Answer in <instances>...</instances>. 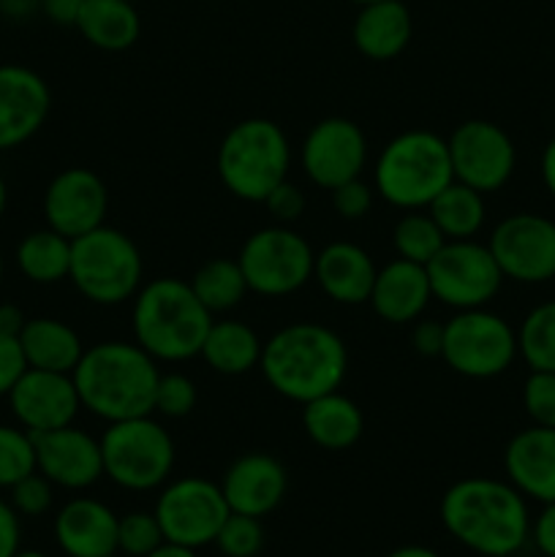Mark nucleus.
<instances>
[{
    "label": "nucleus",
    "mask_w": 555,
    "mask_h": 557,
    "mask_svg": "<svg viewBox=\"0 0 555 557\" xmlns=\"http://www.w3.org/2000/svg\"><path fill=\"white\" fill-rule=\"evenodd\" d=\"M27 370L25 354H22L20 337L0 332V397H9L20 375Z\"/></svg>",
    "instance_id": "obj_43"
},
{
    "label": "nucleus",
    "mask_w": 555,
    "mask_h": 557,
    "mask_svg": "<svg viewBox=\"0 0 555 557\" xmlns=\"http://www.w3.org/2000/svg\"><path fill=\"white\" fill-rule=\"evenodd\" d=\"M305 435L324 451H346L365 433V413L341 389L326 392L303 406Z\"/></svg>",
    "instance_id": "obj_26"
},
{
    "label": "nucleus",
    "mask_w": 555,
    "mask_h": 557,
    "mask_svg": "<svg viewBox=\"0 0 555 557\" xmlns=\"http://www.w3.org/2000/svg\"><path fill=\"white\" fill-rule=\"evenodd\" d=\"M435 302L457 310L488 308L504 286L488 245L477 239H446L444 248L424 264Z\"/></svg>",
    "instance_id": "obj_11"
},
{
    "label": "nucleus",
    "mask_w": 555,
    "mask_h": 557,
    "mask_svg": "<svg viewBox=\"0 0 555 557\" xmlns=\"http://www.w3.org/2000/svg\"><path fill=\"white\" fill-rule=\"evenodd\" d=\"M36 471V441L20 424H0V490Z\"/></svg>",
    "instance_id": "obj_35"
},
{
    "label": "nucleus",
    "mask_w": 555,
    "mask_h": 557,
    "mask_svg": "<svg viewBox=\"0 0 555 557\" xmlns=\"http://www.w3.org/2000/svg\"><path fill=\"white\" fill-rule=\"evenodd\" d=\"M531 542L544 557H555V500L542 504V511L531 522Z\"/></svg>",
    "instance_id": "obj_45"
},
{
    "label": "nucleus",
    "mask_w": 555,
    "mask_h": 557,
    "mask_svg": "<svg viewBox=\"0 0 555 557\" xmlns=\"http://www.w3.org/2000/svg\"><path fill=\"white\" fill-rule=\"evenodd\" d=\"M16 270L36 286H54L69 281L71 270V239L54 228H36L25 234L16 245Z\"/></svg>",
    "instance_id": "obj_30"
},
{
    "label": "nucleus",
    "mask_w": 555,
    "mask_h": 557,
    "mask_svg": "<svg viewBox=\"0 0 555 557\" xmlns=\"http://www.w3.org/2000/svg\"><path fill=\"white\" fill-rule=\"evenodd\" d=\"M9 406L16 424L27 433H49L74 424L82 411L79 395L71 373H52V370L27 368L9 392Z\"/></svg>",
    "instance_id": "obj_17"
},
{
    "label": "nucleus",
    "mask_w": 555,
    "mask_h": 557,
    "mask_svg": "<svg viewBox=\"0 0 555 557\" xmlns=\"http://www.w3.org/2000/svg\"><path fill=\"white\" fill-rule=\"evenodd\" d=\"M517 354L531 370H555V299L536 305L522 319Z\"/></svg>",
    "instance_id": "obj_33"
},
{
    "label": "nucleus",
    "mask_w": 555,
    "mask_h": 557,
    "mask_svg": "<svg viewBox=\"0 0 555 557\" xmlns=\"http://www.w3.org/2000/svg\"><path fill=\"white\" fill-rule=\"evenodd\" d=\"M316 250L308 239L292 226L259 228L243 243L237 264L243 270L248 288L259 297H292L313 281Z\"/></svg>",
    "instance_id": "obj_10"
},
{
    "label": "nucleus",
    "mask_w": 555,
    "mask_h": 557,
    "mask_svg": "<svg viewBox=\"0 0 555 557\" xmlns=\"http://www.w3.org/2000/svg\"><path fill=\"white\" fill-rule=\"evenodd\" d=\"M107 557H125V555H120V553H114V555H107Z\"/></svg>",
    "instance_id": "obj_57"
},
{
    "label": "nucleus",
    "mask_w": 555,
    "mask_h": 557,
    "mask_svg": "<svg viewBox=\"0 0 555 557\" xmlns=\"http://www.w3.org/2000/svg\"><path fill=\"white\" fill-rule=\"evenodd\" d=\"M522 408L539 428H555V370H531L522 384Z\"/></svg>",
    "instance_id": "obj_39"
},
{
    "label": "nucleus",
    "mask_w": 555,
    "mask_h": 557,
    "mask_svg": "<svg viewBox=\"0 0 555 557\" xmlns=\"http://www.w3.org/2000/svg\"><path fill=\"white\" fill-rule=\"evenodd\" d=\"M375 272L379 267L373 264V256L362 245L343 239L324 245L313 261V281L319 283L324 297L346 308L368 302Z\"/></svg>",
    "instance_id": "obj_23"
},
{
    "label": "nucleus",
    "mask_w": 555,
    "mask_h": 557,
    "mask_svg": "<svg viewBox=\"0 0 555 557\" xmlns=\"http://www.w3.org/2000/svg\"><path fill=\"white\" fill-rule=\"evenodd\" d=\"M147 557H196V549L183 547V544H174V542H163L161 547L152 549Z\"/></svg>",
    "instance_id": "obj_51"
},
{
    "label": "nucleus",
    "mask_w": 555,
    "mask_h": 557,
    "mask_svg": "<svg viewBox=\"0 0 555 557\" xmlns=\"http://www.w3.org/2000/svg\"><path fill=\"white\" fill-rule=\"evenodd\" d=\"M166 542L156 511H131L118 522V553L125 557H147Z\"/></svg>",
    "instance_id": "obj_36"
},
{
    "label": "nucleus",
    "mask_w": 555,
    "mask_h": 557,
    "mask_svg": "<svg viewBox=\"0 0 555 557\" xmlns=\"http://www.w3.org/2000/svg\"><path fill=\"white\" fill-rule=\"evenodd\" d=\"M428 212L446 239H473L482 232L484 218H488L484 194L457 183V180H452V183L430 201Z\"/></svg>",
    "instance_id": "obj_31"
},
{
    "label": "nucleus",
    "mask_w": 555,
    "mask_h": 557,
    "mask_svg": "<svg viewBox=\"0 0 555 557\" xmlns=\"http://www.w3.org/2000/svg\"><path fill=\"white\" fill-rule=\"evenodd\" d=\"M20 346L27 368L52 370V373H74L85 354L79 332L52 315L27 319L20 332Z\"/></svg>",
    "instance_id": "obj_27"
},
{
    "label": "nucleus",
    "mask_w": 555,
    "mask_h": 557,
    "mask_svg": "<svg viewBox=\"0 0 555 557\" xmlns=\"http://www.w3.org/2000/svg\"><path fill=\"white\" fill-rule=\"evenodd\" d=\"M386 557H441L435 549L430 547H422V544H406V547H397L392 549Z\"/></svg>",
    "instance_id": "obj_52"
},
{
    "label": "nucleus",
    "mask_w": 555,
    "mask_h": 557,
    "mask_svg": "<svg viewBox=\"0 0 555 557\" xmlns=\"http://www.w3.org/2000/svg\"><path fill=\"white\" fill-rule=\"evenodd\" d=\"M128 3H139V0H128Z\"/></svg>",
    "instance_id": "obj_58"
},
{
    "label": "nucleus",
    "mask_w": 555,
    "mask_h": 557,
    "mask_svg": "<svg viewBox=\"0 0 555 557\" xmlns=\"http://www.w3.org/2000/svg\"><path fill=\"white\" fill-rule=\"evenodd\" d=\"M3 272H5V261H3V253H0V281H3Z\"/></svg>",
    "instance_id": "obj_55"
},
{
    "label": "nucleus",
    "mask_w": 555,
    "mask_h": 557,
    "mask_svg": "<svg viewBox=\"0 0 555 557\" xmlns=\"http://www.w3.org/2000/svg\"><path fill=\"white\" fill-rule=\"evenodd\" d=\"M299 163L316 188L335 190L348 180L362 177L368 166V136L354 120L324 117L305 134Z\"/></svg>",
    "instance_id": "obj_15"
},
{
    "label": "nucleus",
    "mask_w": 555,
    "mask_h": 557,
    "mask_svg": "<svg viewBox=\"0 0 555 557\" xmlns=\"http://www.w3.org/2000/svg\"><path fill=\"white\" fill-rule=\"evenodd\" d=\"M455 180L444 136L424 128L397 134L373 166L375 196L397 210H428L430 201Z\"/></svg>",
    "instance_id": "obj_5"
},
{
    "label": "nucleus",
    "mask_w": 555,
    "mask_h": 557,
    "mask_svg": "<svg viewBox=\"0 0 555 557\" xmlns=\"http://www.w3.org/2000/svg\"><path fill=\"white\" fill-rule=\"evenodd\" d=\"M439 517L444 531L482 557H511L531 539L526 495L509 482L468 476L446 487Z\"/></svg>",
    "instance_id": "obj_1"
},
{
    "label": "nucleus",
    "mask_w": 555,
    "mask_h": 557,
    "mask_svg": "<svg viewBox=\"0 0 555 557\" xmlns=\"http://www.w3.org/2000/svg\"><path fill=\"white\" fill-rule=\"evenodd\" d=\"M414 20L403 0H373L359 5L351 25V41L362 58L386 63L411 44Z\"/></svg>",
    "instance_id": "obj_25"
},
{
    "label": "nucleus",
    "mask_w": 555,
    "mask_h": 557,
    "mask_svg": "<svg viewBox=\"0 0 555 557\" xmlns=\"http://www.w3.org/2000/svg\"><path fill=\"white\" fill-rule=\"evenodd\" d=\"M210 326L212 313L183 277H156L136 292L131 308L134 343L156 362H188L199 357Z\"/></svg>",
    "instance_id": "obj_4"
},
{
    "label": "nucleus",
    "mask_w": 555,
    "mask_h": 557,
    "mask_svg": "<svg viewBox=\"0 0 555 557\" xmlns=\"http://www.w3.org/2000/svg\"><path fill=\"white\" fill-rule=\"evenodd\" d=\"M152 511L161 522L163 539L190 549L215 544L218 531L232 515L221 484L201 476H185L163 484Z\"/></svg>",
    "instance_id": "obj_12"
},
{
    "label": "nucleus",
    "mask_w": 555,
    "mask_h": 557,
    "mask_svg": "<svg viewBox=\"0 0 555 557\" xmlns=\"http://www.w3.org/2000/svg\"><path fill=\"white\" fill-rule=\"evenodd\" d=\"M288 490V473L278 457L267 451H248L239 455L226 468L221 482V493L226 498L229 511L248 515L261 520L272 515L283 504Z\"/></svg>",
    "instance_id": "obj_20"
},
{
    "label": "nucleus",
    "mask_w": 555,
    "mask_h": 557,
    "mask_svg": "<svg viewBox=\"0 0 555 557\" xmlns=\"http://www.w3.org/2000/svg\"><path fill=\"white\" fill-rule=\"evenodd\" d=\"M446 147L457 183L479 194L501 190L517 169L515 141L493 120H466L452 131Z\"/></svg>",
    "instance_id": "obj_13"
},
{
    "label": "nucleus",
    "mask_w": 555,
    "mask_h": 557,
    "mask_svg": "<svg viewBox=\"0 0 555 557\" xmlns=\"http://www.w3.org/2000/svg\"><path fill=\"white\" fill-rule=\"evenodd\" d=\"M145 277V259L125 232L98 226L71 239L69 281L92 305L118 308L136 297Z\"/></svg>",
    "instance_id": "obj_7"
},
{
    "label": "nucleus",
    "mask_w": 555,
    "mask_h": 557,
    "mask_svg": "<svg viewBox=\"0 0 555 557\" xmlns=\"http://www.w3.org/2000/svg\"><path fill=\"white\" fill-rule=\"evenodd\" d=\"M22 517L9 500L0 498V557H14L22 549Z\"/></svg>",
    "instance_id": "obj_44"
},
{
    "label": "nucleus",
    "mask_w": 555,
    "mask_h": 557,
    "mask_svg": "<svg viewBox=\"0 0 555 557\" xmlns=\"http://www.w3.org/2000/svg\"><path fill=\"white\" fill-rule=\"evenodd\" d=\"M196 408V384L183 373H161L152 413L163 419H185Z\"/></svg>",
    "instance_id": "obj_38"
},
{
    "label": "nucleus",
    "mask_w": 555,
    "mask_h": 557,
    "mask_svg": "<svg viewBox=\"0 0 555 557\" xmlns=\"http://www.w3.org/2000/svg\"><path fill=\"white\" fill-rule=\"evenodd\" d=\"M14 557H47V555L38 553V549H20Z\"/></svg>",
    "instance_id": "obj_54"
},
{
    "label": "nucleus",
    "mask_w": 555,
    "mask_h": 557,
    "mask_svg": "<svg viewBox=\"0 0 555 557\" xmlns=\"http://www.w3.org/2000/svg\"><path fill=\"white\" fill-rule=\"evenodd\" d=\"M103 476L128 493L163 487L174 471V441L152 413L107 424L101 438Z\"/></svg>",
    "instance_id": "obj_8"
},
{
    "label": "nucleus",
    "mask_w": 555,
    "mask_h": 557,
    "mask_svg": "<svg viewBox=\"0 0 555 557\" xmlns=\"http://www.w3.org/2000/svg\"><path fill=\"white\" fill-rule=\"evenodd\" d=\"M52 109L47 79L27 65H0V152L30 141Z\"/></svg>",
    "instance_id": "obj_18"
},
{
    "label": "nucleus",
    "mask_w": 555,
    "mask_h": 557,
    "mask_svg": "<svg viewBox=\"0 0 555 557\" xmlns=\"http://www.w3.org/2000/svg\"><path fill=\"white\" fill-rule=\"evenodd\" d=\"M215 166L223 188L234 199L261 205L270 190L288 180L292 145L275 120H239L221 139Z\"/></svg>",
    "instance_id": "obj_6"
},
{
    "label": "nucleus",
    "mask_w": 555,
    "mask_h": 557,
    "mask_svg": "<svg viewBox=\"0 0 555 557\" xmlns=\"http://www.w3.org/2000/svg\"><path fill=\"white\" fill-rule=\"evenodd\" d=\"M36 441V471L47 476L54 487L82 493L103 476L101 441L87 430L69 428L33 435Z\"/></svg>",
    "instance_id": "obj_19"
},
{
    "label": "nucleus",
    "mask_w": 555,
    "mask_h": 557,
    "mask_svg": "<svg viewBox=\"0 0 555 557\" xmlns=\"http://www.w3.org/2000/svg\"><path fill=\"white\" fill-rule=\"evenodd\" d=\"M120 517L103 500L71 498L54 515V542L69 557H107L118 553Z\"/></svg>",
    "instance_id": "obj_21"
},
{
    "label": "nucleus",
    "mask_w": 555,
    "mask_h": 557,
    "mask_svg": "<svg viewBox=\"0 0 555 557\" xmlns=\"http://www.w3.org/2000/svg\"><path fill=\"white\" fill-rule=\"evenodd\" d=\"M542 180L544 188H547L550 196L555 199V139H550L542 152Z\"/></svg>",
    "instance_id": "obj_50"
},
{
    "label": "nucleus",
    "mask_w": 555,
    "mask_h": 557,
    "mask_svg": "<svg viewBox=\"0 0 555 557\" xmlns=\"http://www.w3.org/2000/svg\"><path fill=\"white\" fill-rule=\"evenodd\" d=\"M9 504L20 517H44L54 504V484L38 471L30 476L20 479L14 487L9 490Z\"/></svg>",
    "instance_id": "obj_40"
},
{
    "label": "nucleus",
    "mask_w": 555,
    "mask_h": 557,
    "mask_svg": "<svg viewBox=\"0 0 555 557\" xmlns=\"http://www.w3.org/2000/svg\"><path fill=\"white\" fill-rule=\"evenodd\" d=\"M259 370L275 395L305 406L341 389L348 373V348L330 326L294 321L264 341Z\"/></svg>",
    "instance_id": "obj_2"
},
{
    "label": "nucleus",
    "mask_w": 555,
    "mask_h": 557,
    "mask_svg": "<svg viewBox=\"0 0 555 557\" xmlns=\"http://www.w3.org/2000/svg\"><path fill=\"white\" fill-rule=\"evenodd\" d=\"M71 379L82 411L112 424L152 413L161 370L139 343L103 341L85 348Z\"/></svg>",
    "instance_id": "obj_3"
},
{
    "label": "nucleus",
    "mask_w": 555,
    "mask_h": 557,
    "mask_svg": "<svg viewBox=\"0 0 555 557\" xmlns=\"http://www.w3.org/2000/svg\"><path fill=\"white\" fill-rule=\"evenodd\" d=\"M261 348H264V341L256 335L254 326L237 319H223L212 321L210 332L201 343L199 357L215 373L245 375L259 368Z\"/></svg>",
    "instance_id": "obj_29"
},
{
    "label": "nucleus",
    "mask_w": 555,
    "mask_h": 557,
    "mask_svg": "<svg viewBox=\"0 0 555 557\" xmlns=\"http://www.w3.org/2000/svg\"><path fill=\"white\" fill-rule=\"evenodd\" d=\"M517 357V332L493 310H457L444 324L441 359L462 379L488 381L504 375Z\"/></svg>",
    "instance_id": "obj_9"
},
{
    "label": "nucleus",
    "mask_w": 555,
    "mask_h": 557,
    "mask_svg": "<svg viewBox=\"0 0 555 557\" xmlns=\"http://www.w3.org/2000/svg\"><path fill=\"white\" fill-rule=\"evenodd\" d=\"M74 27L101 52H125L139 41L141 16L128 0H85Z\"/></svg>",
    "instance_id": "obj_28"
},
{
    "label": "nucleus",
    "mask_w": 555,
    "mask_h": 557,
    "mask_svg": "<svg viewBox=\"0 0 555 557\" xmlns=\"http://www.w3.org/2000/svg\"><path fill=\"white\" fill-rule=\"evenodd\" d=\"M41 11V0H0V14L11 22H25Z\"/></svg>",
    "instance_id": "obj_48"
},
{
    "label": "nucleus",
    "mask_w": 555,
    "mask_h": 557,
    "mask_svg": "<svg viewBox=\"0 0 555 557\" xmlns=\"http://www.w3.org/2000/svg\"><path fill=\"white\" fill-rule=\"evenodd\" d=\"M444 243L446 237L435 226L428 210H408L395 223V232H392V245H395L397 259L414 261V264L422 267L444 248Z\"/></svg>",
    "instance_id": "obj_34"
},
{
    "label": "nucleus",
    "mask_w": 555,
    "mask_h": 557,
    "mask_svg": "<svg viewBox=\"0 0 555 557\" xmlns=\"http://www.w3.org/2000/svg\"><path fill=\"white\" fill-rule=\"evenodd\" d=\"M25 313H22L20 308H16V305H11V302H3L0 305V332H3V335H14V337H20V332H22V326H25Z\"/></svg>",
    "instance_id": "obj_49"
},
{
    "label": "nucleus",
    "mask_w": 555,
    "mask_h": 557,
    "mask_svg": "<svg viewBox=\"0 0 555 557\" xmlns=\"http://www.w3.org/2000/svg\"><path fill=\"white\" fill-rule=\"evenodd\" d=\"M488 248L504 281L547 283L555 277V221L536 212H515L493 228Z\"/></svg>",
    "instance_id": "obj_14"
},
{
    "label": "nucleus",
    "mask_w": 555,
    "mask_h": 557,
    "mask_svg": "<svg viewBox=\"0 0 555 557\" xmlns=\"http://www.w3.org/2000/svg\"><path fill=\"white\" fill-rule=\"evenodd\" d=\"M370 308L386 324H411L422 319L428 305L433 302L428 270L406 259H392L390 264L375 272L373 288H370Z\"/></svg>",
    "instance_id": "obj_24"
},
{
    "label": "nucleus",
    "mask_w": 555,
    "mask_h": 557,
    "mask_svg": "<svg viewBox=\"0 0 555 557\" xmlns=\"http://www.w3.org/2000/svg\"><path fill=\"white\" fill-rule=\"evenodd\" d=\"M261 205L267 207V212H270L272 221L281 223V226H292L294 221H299V218H303L305 194L294 183L283 180L275 190H270V194H267V199L261 201Z\"/></svg>",
    "instance_id": "obj_42"
},
{
    "label": "nucleus",
    "mask_w": 555,
    "mask_h": 557,
    "mask_svg": "<svg viewBox=\"0 0 555 557\" xmlns=\"http://www.w3.org/2000/svg\"><path fill=\"white\" fill-rule=\"evenodd\" d=\"M41 207L49 228L76 239L107 223V183L92 169L69 166L49 180Z\"/></svg>",
    "instance_id": "obj_16"
},
{
    "label": "nucleus",
    "mask_w": 555,
    "mask_h": 557,
    "mask_svg": "<svg viewBox=\"0 0 555 557\" xmlns=\"http://www.w3.org/2000/svg\"><path fill=\"white\" fill-rule=\"evenodd\" d=\"M190 288L199 297V302L210 310L212 315L229 313L237 305H243L245 294L250 292L237 259H210L194 272Z\"/></svg>",
    "instance_id": "obj_32"
},
{
    "label": "nucleus",
    "mask_w": 555,
    "mask_h": 557,
    "mask_svg": "<svg viewBox=\"0 0 555 557\" xmlns=\"http://www.w3.org/2000/svg\"><path fill=\"white\" fill-rule=\"evenodd\" d=\"M5 207H9V188H5V180L0 177V218L5 215Z\"/></svg>",
    "instance_id": "obj_53"
},
{
    "label": "nucleus",
    "mask_w": 555,
    "mask_h": 557,
    "mask_svg": "<svg viewBox=\"0 0 555 557\" xmlns=\"http://www.w3.org/2000/svg\"><path fill=\"white\" fill-rule=\"evenodd\" d=\"M332 194V210L343 218V221H362L370 210H373L375 190L373 185L362 183V177L348 180V183L337 185Z\"/></svg>",
    "instance_id": "obj_41"
},
{
    "label": "nucleus",
    "mask_w": 555,
    "mask_h": 557,
    "mask_svg": "<svg viewBox=\"0 0 555 557\" xmlns=\"http://www.w3.org/2000/svg\"><path fill=\"white\" fill-rule=\"evenodd\" d=\"M506 482L515 484L526 498L550 504L555 500V428L520 430L504 449Z\"/></svg>",
    "instance_id": "obj_22"
},
{
    "label": "nucleus",
    "mask_w": 555,
    "mask_h": 557,
    "mask_svg": "<svg viewBox=\"0 0 555 557\" xmlns=\"http://www.w3.org/2000/svg\"><path fill=\"white\" fill-rule=\"evenodd\" d=\"M82 5H85V0H41V14L47 16L52 25L74 27Z\"/></svg>",
    "instance_id": "obj_47"
},
{
    "label": "nucleus",
    "mask_w": 555,
    "mask_h": 557,
    "mask_svg": "<svg viewBox=\"0 0 555 557\" xmlns=\"http://www.w3.org/2000/svg\"><path fill=\"white\" fill-rule=\"evenodd\" d=\"M215 547L226 557H256L264 547L261 520L248 515H229L215 536Z\"/></svg>",
    "instance_id": "obj_37"
},
{
    "label": "nucleus",
    "mask_w": 555,
    "mask_h": 557,
    "mask_svg": "<svg viewBox=\"0 0 555 557\" xmlns=\"http://www.w3.org/2000/svg\"><path fill=\"white\" fill-rule=\"evenodd\" d=\"M351 3H357V5H365V3H373V0H351Z\"/></svg>",
    "instance_id": "obj_56"
},
{
    "label": "nucleus",
    "mask_w": 555,
    "mask_h": 557,
    "mask_svg": "<svg viewBox=\"0 0 555 557\" xmlns=\"http://www.w3.org/2000/svg\"><path fill=\"white\" fill-rule=\"evenodd\" d=\"M411 343L419 357H441V348H444V324H439V321H419L411 332Z\"/></svg>",
    "instance_id": "obj_46"
}]
</instances>
